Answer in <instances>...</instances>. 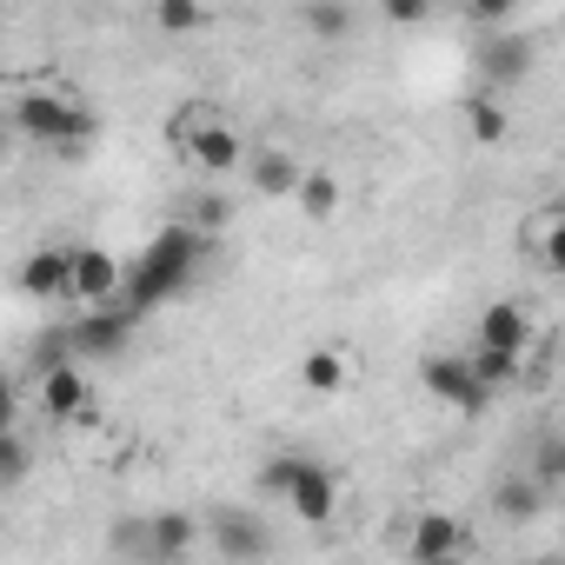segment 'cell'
<instances>
[{"instance_id": "obj_16", "label": "cell", "mask_w": 565, "mask_h": 565, "mask_svg": "<svg viewBox=\"0 0 565 565\" xmlns=\"http://www.w3.org/2000/svg\"><path fill=\"white\" fill-rule=\"evenodd\" d=\"M519 74H532V47H525V41L505 34V41H486V47H479V81H486V87H512Z\"/></svg>"}, {"instance_id": "obj_2", "label": "cell", "mask_w": 565, "mask_h": 565, "mask_svg": "<svg viewBox=\"0 0 565 565\" xmlns=\"http://www.w3.org/2000/svg\"><path fill=\"white\" fill-rule=\"evenodd\" d=\"M14 127H21L34 147H47L54 160L87 153V147H94V134H100L94 107H87L81 94H67V87H34V94H14Z\"/></svg>"}, {"instance_id": "obj_15", "label": "cell", "mask_w": 565, "mask_h": 565, "mask_svg": "<svg viewBox=\"0 0 565 565\" xmlns=\"http://www.w3.org/2000/svg\"><path fill=\"white\" fill-rule=\"evenodd\" d=\"M539 505H545V486H539L532 472H505V479L492 486V512H499L505 525H525V519H539Z\"/></svg>"}, {"instance_id": "obj_1", "label": "cell", "mask_w": 565, "mask_h": 565, "mask_svg": "<svg viewBox=\"0 0 565 565\" xmlns=\"http://www.w3.org/2000/svg\"><path fill=\"white\" fill-rule=\"evenodd\" d=\"M200 259H206V233L200 226H186V220H173V226H160L147 246H140V259L127 266V313L140 320L147 307H160V300H173L186 279L200 273Z\"/></svg>"}, {"instance_id": "obj_27", "label": "cell", "mask_w": 565, "mask_h": 565, "mask_svg": "<svg viewBox=\"0 0 565 565\" xmlns=\"http://www.w3.org/2000/svg\"><path fill=\"white\" fill-rule=\"evenodd\" d=\"M539 486H552V479H565V439L558 446H545V459H539V472H532Z\"/></svg>"}, {"instance_id": "obj_14", "label": "cell", "mask_w": 565, "mask_h": 565, "mask_svg": "<svg viewBox=\"0 0 565 565\" xmlns=\"http://www.w3.org/2000/svg\"><path fill=\"white\" fill-rule=\"evenodd\" d=\"M287 505H294V519H300V525H333V512H340V479L313 459V466H307V479L294 486V499H287Z\"/></svg>"}, {"instance_id": "obj_29", "label": "cell", "mask_w": 565, "mask_h": 565, "mask_svg": "<svg viewBox=\"0 0 565 565\" xmlns=\"http://www.w3.org/2000/svg\"><path fill=\"white\" fill-rule=\"evenodd\" d=\"M433 565H466V558H433Z\"/></svg>"}, {"instance_id": "obj_30", "label": "cell", "mask_w": 565, "mask_h": 565, "mask_svg": "<svg viewBox=\"0 0 565 565\" xmlns=\"http://www.w3.org/2000/svg\"><path fill=\"white\" fill-rule=\"evenodd\" d=\"M558 206H565V200H558Z\"/></svg>"}, {"instance_id": "obj_13", "label": "cell", "mask_w": 565, "mask_h": 565, "mask_svg": "<svg viewBox=\"0 0 565 565\" xmlns=\"http://www.w3.org/2000/svg\"><path fill=\"white\" fill-rule=\"evenodd\" d=\"M413 565H433V558H466V525L452 512H419L413 519V539H406Z\"/></svg>"}, {"instance_id": "obj_25", "label": "cell", "mask_w": 565, "mask_h": 565, "mask_svg": "<svg viewBox=\"0 0 565 565\" xmlns=\"http://www.w3.org/2000/svg\"><path fill=\"white\" fill-rule=\"evenodd\" d=\"M153 21H160V34H193L206 14L193 8V0H160V14H153Z\"/></svg>"}, {"instance_id": "obj_23", "label": "cell", "mask_w": 565, "mask_h": 565, "mask_svg": "<svg viewBox=\"0 0 565 565\" xmlns=\"http://www.w3.org/2000/svg\"><path fill=\"white\" fill-rule=\"evenodd\" d=\"M519 366H525V360H512V353H479V347H472V373L486 380V393L512 386V380H519Z\"/></svg>"}, {"instance_id": "obj_20", "label": "cell", "mask_w": 565, "mask_h": 565, "mask_svg": "<svg viewBox=\"0 0 565 565\" xmlns=\"http://www.w3.org/2000/svg\"><path fill=\"white\" fill-rule=\"evenodd\" d=\"M300 213H307V220H333V213H340V180H333L327 167H307V180H300Z\"/></svg>"}, {"instance_id": "obj_19", "label": "cell", "mask_w": 565, "mask_h": 565, "mask_svg": "<svg viewBox=\"0 0 565 565\" xmlns=\"http://www.w3.org/2000/svg\"><path fill=\"white\" fill-rule=\"evenodd\" d=\"M505 127H512V114L499 107V94H472V100H466V134H472L479 147H499Z\"/></svg>"}, {"instance_id": "obj_17", "label": "cell", "mask_w": 565, "mask_h": 565, "mask_svg": "<svg viewBox=\"0 0 565 565\" xmlns=\"http://www.w3.org/2000/svg\"><path fill=\"white\" fill-rule=\"evenodd\" d=\"M525 253H532L545 273L565 279V206H545V213L525 226Z\"/></svg>"}, {"instance_id": "obj_9", "label": "cell", "mask_w": 565, "mask_h": 565, "mask_svg": "<svg viewBox=\"0 0 565 565\" xmlns=\"http://www.w3.org/2000/svg\"><path fill=\"white\" fill-rule=\"evenodd\" d=\"M87 406H94V386H87L81 360H54V366L41 373V413H47L54 426H67V419H87Z\"/></svg>"}, {"instance_id": "obj_26", "label": "cell", "mask_w": 565, "mask_h": 565, "mask_svg": "<svg viewBox=\"0 0 565 565\" xmlns=\"http://www.w3.org/2000/svg\"><path fill=\"white\" fill-rule=\"evenodd\" d=\"M226 220H233L226 200H193V213H186V226H200V233H220Z\"/></svg>"}, {"instance_id": "obj_11", "label": "cell", "mask_w": 565, "mask_h": 565, "mask_svg": "<svg viewBox=\"0 0 565 565\" xmlns=\"http://www.w3.org/2000/svg\"><path fill=\"white\" fill-rule=\"evenodd\" d=\"M479 353H512V360H525V347H532V320H525V307H512V300H492L486 313H479V340H472Z\"/></svg>"}, {"instance_id": "obj_12", "label": "cell", "mask_w": 565, "mask_h": 565, "mask_svg": "<svg viewBox=\"0 0 565 565\" xmlns=\"http://www.w3.org/2000/svg\"><path fill=\"white\" fill-rule=\"evenodd\" d=\"M246 180H253V193H259V200H300L307 167H300L287 147H259V153L246 160Z\"/></svg>"}, {"instance_id": "obj_8", "label": "cell", "mask_w": 565, "mask_h": 565, "mask_svg": "<svg viewBox=\"0 0 565 565\" xmlns=\"http://www.w3.org/2000/svg\"><path fill=\"white\" fill-rule=\"evenodd\" d=\"M127 333H134V313H127V307L81 313V320L67 327V353H74V360H114V353L127 347Z\"/></svg>"}, {"instance_id": "obj_21", "label": "cell", "mask_w": 565, "mask_h": 565, "mask_svg": "<svg viewBox=\"0 0 565 565\" xmlns=\"http://www.w3.org/2000/svg\"><path fill=\"white\" fill-rule=\"evenodd\" d=\"M307 466H313V459H300V452H273V459L259 466V492H273V499H294V486L307 479Z\"/></svg>"}, {"instance_id": "obj_3", "label": "cell", "mask_w": 565, "mask_h": 565, "mask_svg": "<svg viewBox=\"0 0 565 565\" xmlns=\"http://www.w3.org/2000/svg\"><path fill=\"white\" fill-rule=\"evenodd\" d=\"M167 140H173V153H180L186 167H200V173H233V167L253 160L246 140H239V127H233L220 107H206V100H180L173 120H167Z\"/></svg>"}, {"instance_id": "obj_4", "label": "cell", "mask_w": 565, "mask_h": 565, "mask_svg": "<svg viewBox=\"0 0 565 565\" xmlns=\"http://www.w3.org/2000/svg\"><path fill=\"white\" fill-rule=\"evenodd\" d=\"M127 300V266L107 246H74V307L81 313H107Z\"/></svg>"}, {"instance_id": "obj_7", "label": "cell", "mask_w": 565, "mask_h": 565, "mask_svg": "<svg viewBox=\"0 0 565 565\" xmlns=\"http://www.w3.org/2000/svg\"><path fill=\"white\" fill-rule=\"evenodd\" d=\"M206 532H213V552H220V558H233V565H259V558L273 552L266 519H259V512H246V505H220V512L206 519Z\"/></svg>"}, {"instance_id": "obj_24", "label": "cell", "mask_w": 565, "mask_h": 565, "mask_svg": "<svg viewBox=\"0 0 565 565\" xmlns=\"http://www.w3.org/2000/svg\"><path fill=\"white\" fill-rule=\"evenodd\" d=\"M0 479H8V486L28 479V433L21 426H8V439H0Z\"/></svg>"}, {"instance_id": "obj_18", "label": "cell", "mask_w": 565, "mask_h": 565, "mask_svg": "<svg viewBox=\"0 0 565 565\" xmlns=\"http://www.w3.org/2000/svg\"><path fill=\"white\" fill-rule=\"evenodd\" d=\"M347 380H353V360H347L340 347H313V353L300 360V386H307V393H340Z\"/></svg>"}, {"instance_id": "obj_6", "label": "cell", "mask_w": 565, "mask_h": 565, "mask_svg": "<svg viewBox=\"0 0 565 565\" xmlns=\"http://www.w3.org/2000/svg\"><path fill=\"white\" fill-rule=\"evenodd\" d=\"M193 539H200V525L186 512H153V519L120 525V545L140 552V558H153V565H173L180 552H193Z\"/></svg>"}, {"instance_id": "obj_5", "label": "cell", "mask_w": 565, "mask_h": 565, "mask_svg": "<svg viewBox=\"0 0 565 565\" xmlns=\"http://www.w3.org/2000/svg\"><path fill=\"white\" fill-rule=\"evenodd\" d=\"M419 386L439 399V406H452V413H486V380L472 373V353L459 360V353H433V360H419Z\"/></svg>"}, {"instance_id": "obj_22", "label": "cell", "mask_w": 565, "mask_h": 565, "mask_svg": "<svg viewBox=\"0 0 565 565\" xmlns=\"http://www.w3.org/2000/svg\"><path fill=\"white\" fill-rule=\"evenodd\" d=\"M300 28H307L313 41H347V34H353V8H340V0H320V8L300 14Z\"/></svg>"}, {"instance_id": "obj_28", "label": "cell", "mask_w": 565, "mask_h": 565, "mask_svg": "<svg viewBox=\"0 0 565 565\" xmlns=\"http://www.w3.org/2000/svg\"><path fill=\"white\" fill-rule=\"evenodd\" d=\"M532 565H565V552H545V558H532Z\"/></svg>"}, {"instance_id": "obj_10", "label": "cell", "mask_w": 565, "mask_h": 565, "mask_svg": "<svg viewBox=\"0 0 565 565\" xmlns=\"http://www.w3.org/2000/svg\"><path fill=\"white\" fill-rule=\"evenodd\" d=\"M21 294H34V300H74V246H41V253H28Z\"/></svg>"}]
</instances>
